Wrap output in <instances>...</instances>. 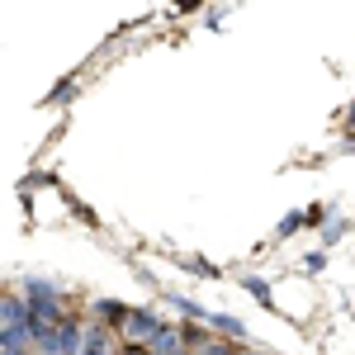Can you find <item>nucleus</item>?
<instances>
[{
    "label": "nucleus",
    "mask_w": 355,
    "mask_h": 355,
    "mask_svg": "<svg viewBox=\"0 0 355 355\" xmlns=\"http://www.w3.org/2000/svg\"><path fill=\"white\" fill-rule=\"evenodd\" d=\"M242 355H256V351H242Z\"/></svg>",
    "instance_id": "9d476101"
},
{
    "label": "nucleus",
    "mask_w": 355,
    "mask_h": 355,
    "mask_svg": "<svg viewBox=\"0 0 355 355\" xmlns=\"http://www.w3.org/2000/svg\"><path fill=\"white\" fill-rule=\"evenodd\" d=\"M0 355H19V351H0Z\"/></svg>",
    "instance_id": "1a4fd4ad"
},
{
    "label": "nucleus",
    "mask_w": 355,
    "mask_h": 355,
    "mask_svg": "<svg viewBox=\"0 0 355 355\" xmlns=\"http://www.w3.org/2000/svg\"><path fill=\"white\" fill-rule=\"evenodd\" d=\"M204 355H227V346H214V341H209V351Z\"/></svg>",
    "instance_id": "6e6552de"
},
{
    "label": "nucleus",
    "mask_w": 355,
    "mask_h": 355,
    "mask_svg": "<svg viewBox=\"0 0 355 355\" xmlns=\"http://www.w3.org/2000/svg\"><path fill=\"white\" fill-rule=\"evenodd\" d=\"M351 119H355V105H351Z\"/></svg>",
    "instance_id": "9b49d317"
},
{
    "label": "nucleus",
    "mask_w": 355,
    "mask_h": 355,
    "mask_svg": "<svg viewBox=\"0 0 355 355\" xmlns=\"http://www.w3.org/2000/svg\"><path fill=\"white\" fill-rule=\"evenodd\" d=\"M123 336H128L133 346H152V341L162 336V322H157L152 313H142V308H137V313H128V322H123Z\"/></svg>",
    "instance_id": "f03ea898"
},
{
    "label": "nucleus",
    "mask_w": 355,
    "mask_h": 355,
    "mask_svg": "<svg viewBox=\"0 0 355 355\" xmlns=\"http://www.w3.org/2000/svg\"><path fill=\"white\" fill-rule=\"evenodd\" d=\"M81 355H110V341H105V331H100V327H90V331H85Z\"/></svg>",
    "instance_id": "7ed1b4c3"
},
{
    "label": "nucleus",
    "mask_w": 355,
    "mask_h": 355,
    "mask_svg": "<svg viewBox=\"0 0 355 355\" xmlns=\"http://www.w3.org/2000/svg\"><path fill=\"white\" fill-rule=\"evenodd\" d=\"M246 289H251L261 303H270V284H266V279H246Z\"/></svg>",
    "instance_id": "423d86ee"
},
{
    "label": "nucleus",
    "mask_w": 355,
    "mask_h": 355,
    "mask_svg": "<svg viewBox=\"0 0 355 355\" xmlns=\"http://www.w3.org/2000/svg\"><path fill=\"white\" fill-rule=\"evenodd\" d=\"M209 322H214V327H218V331H227V336H246V327H242V322H237V318H227V313H214Z\"/></svg>",
    "instance_id": "20e7f679"
},
{
    "label": "nucleus",
    "mask_w": 355,
    "mask_h": 355,
    "mask_svg": "<svg viewBox=\"0 0 355 355\" xmlns=\"http://www.w3.org/2000/svg\"><path fill=\"white\" fill-rule=\"evenodd\" d=\"M100 318H105V322H128L123 303H114V299H105V303H100Z\"/></svg>",
    "instance_id": "39448f33"
},
{
    "label": "nucleus",
    "mask_w": 355,
    "mask_h": 355,
    "mask_svg": "<svg viewBox=\"0 0 355 355\" xmlns=\"http://www.w3.org/2000/svg\"><path fill=\"white\" fill-rule=\"evenodd\" d=\"M28 308L24 299H5V308H0V351H24L28 341Z\"/></svg>",
    "instance_id": "f257e3e1"
},
{
    "label": "nucleus",
    "mask_w": 355,
    "mask_h": 355,
    "mask_svg": "<svg viewBox=\"0 0 355 355\" xmlns=\"http://www.w3.org/2000/svg\"><path fill=\"white\" fill-rule=\"evenodd\" d=\"M299 223H303V214H289V218L279 223V237H289V232H294V227H299Z\"/></svg>",
    "instance_id": "0eeeda50"
}]
</instances>
